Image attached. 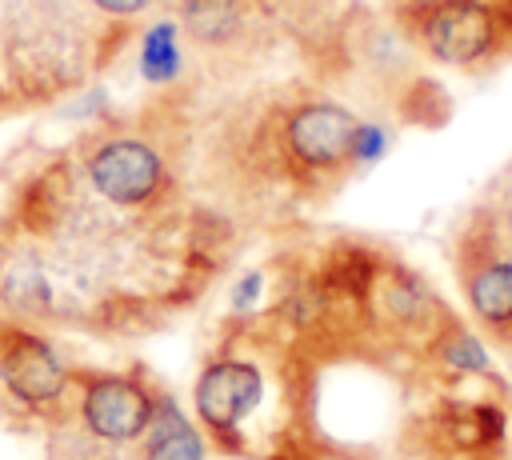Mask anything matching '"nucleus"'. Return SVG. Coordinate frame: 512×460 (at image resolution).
I'll use <instances>...</instances> for the list:
<instances>
[{"label":"nucleus","instance_id":"obj_1","mask_svg":"<svg viewBox=\"0 0 512 460\" xmlns=\"http://www.w3.org/2000/svg\"><path fill=\"white\" fill-rule=\"evenodd\" d=\"M412 36L428 56L452 68L492 60L508 36V16L488 0H416L408 16Z\"/></svg>","mask_w":512,"mask_h":460},{"label":"nucleus","instance_id":"obj_14","mask_svg":"<svg viewBox=\"0 0 512 460\" xmlns=\"http://www.w3.org/2000/svg\"><path fill=\"white\" fill-rule=\"evenodd\" d=\"M92 8H100L104 16H140L144 8H152V0H88Z\"/></svg>","mask_w":512,"mask_h":460},{"label":"nucleus","instance_id":"obj_12","mask_svg":"<svg viewBox=\"0 0 512 460\" xmlns=\"http://www.w3.org/2000/svg\"><path fill=\"white\" fill-rule=\"evenodd\" d=\"M444 364H448L452 372H464V376L488 372V352H484V344H480L472 332H452V336L444 340Z\"/></svg>","mask_w":512,"mask_h":460},{"label":"nucleus","instance_id":"obj_13","mask_svg":"<svg viewBox=\"0 0 512 460\" xmlns=\"http://www.w3.org/2000/svg\"><path fill=\"white\" fill-rule=\"evenodd\" d=\"M388 152V128L376 120H360L352 132V160L356 164H376Z\"/></svg>","mask_w":512,"mask_h":460},{"label":"nucleus","instance_id":"obj_5","mask_svg":"<svg viewBox=\"0 0 512 460\" xmlns=\"http://www.w3.org/2000/svg\"><path fill=\"white\" fill-rule=\"evenodd\" d=\"M152 420L148 392L128 376H100L84 392V424L100 440H136Z\"/></svg>","mask_w":512,"mask_h":460},{"label":"nucleus","instance_id":"obj_15","mask_svg":"<svg viewBox=\"0 0 512 460\" xmlns=\"http://www.w3.org/2000/svg\"><path fill=\"white\" fill-rule=\"evenodd\" d=\"M256 292H260V276H244V284L236 288V308H244V304H248Z\"/></svg>","mask_w":512,"mask_h":460},{"label":"nucleus","instance_id":"obj_7","mask_svg":"<svg viewBox=\"0 0 512 460\" xmlns=\"http://www.w3.org/2000/svg\"><path fill=\"white\" fill-rule=\"evenodd\" d=\"M148 460H204V440L200 432L188 424V416L172 404V400H160L152 404V420H148Z\"/></svg>","mask_w":512,"mask_h":460},{"label":"nucleus","instance_id":"obj_8","mask_svg":"<svg viewBox=\"0 0 512 460\" xmlns=\"http://www.w3.org/2000/svg\"><path fill=\"white\" fill-rule=\"evenodd\" d=\"M468 304L492 328H512V260H484L468 276Z\"/></svg>","mask_w":512,"mask_h":460},{"label":"nucleus","instance_id":"obj_2","mask_svg":"<svg viewBox=\"0 0 512 460\" xmlns=\"http://www.w3.org/2000/svg\"><path fill=\"white\" fill-rule=\"evenodd\" d=\"M88 180L112 204H144L164 184V164H160L152 144L132 140V136H116L92 152Z\"/></svg>","mask_w":512,"mask_h":460},{"label":"nucleus","instance_id":"obj_3","mask_svg":"<svg viewBox=\"0 0 512 460\" xmlns=\"http://www.w3.org/2000/svg\"><path fill=\"white\" fill-rule=\"evenodd\" d=\"M356 116L336 100H308L288 112L284 120V144L288 152L308 168H336L352 160V132Z\"/></svg>","mask_w":512,"mask_h":460},{"label":"nucleus","instance_id":"obj_9","mask_svg":"<svg viewBox=\"0 0 512 460\" xmlns=\"http://www.w3.org/2000/svg\"><path fill=\"white\" fill-rule=\"evenodd\" d=\"M440 424H444V436L464 452H488L504 440L500 404H452Z\"/></svg>","mask_w":512,"mask_h":460},{"label":"nucleus","instance_id":"obj_11","mask_svg":"<svg viewBox=\"0 0 512 460\" xmlns=\"http://www.w3.org/2000/svg\"><path fill=\"white\" fill-rule=\"evenodd\" d=\"M140 76L148 84H172L184 72V48H180V24L156 20L140 40Z\"/></svg>","mask_w":512,"mask_h":460},{"label":"nucleus","instance_id":"obj_10","mask_svg":"<svg viewBox=\"0 0 512 460\" xmlns=\"http://www.w3.org/2000/svg\"><path fill=\"white\" fill-rule=\"evenodd\" d=\"M180 20L192 40L220 48L244 28V0H184Z\"/></svg>","mask_w":512,"mask_h":460},{"label":"nucleus","instance_id":"obj_4","mask_svg":"<svg viewBox=\"0 0 512 460\" xmlns=\"http://www.w3.org/2000/svg\"><path fill=\"white\" fill-rule=\"evenodd\" d=\"M260 400V372L240 360H220L204 368L196 384V412L216 436H232L236 424L256 408Z\"/></svg>","mask_w":512,"mask_h":460},{"label":"nucleus","instance_id":"obj_6","mask_svg":"<svg viewBox=\"0 0 512 460\" xmlns=\"http://www.w3.org/2000/svg\"><path fill=\"white\" fill-rule=\"evenodd\" d=\"M0 376L24 404H52L64 392V368H60L56 352L44 340L28 336V332H8L4 336Z\"/></svg>","mask_w":512,"mask_h":460}]
</instances>
